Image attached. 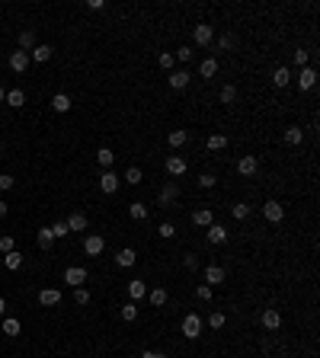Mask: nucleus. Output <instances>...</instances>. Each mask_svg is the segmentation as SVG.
<instances>
[{
	"instance_id": "obj_17",
	"label": "nucleus",
	"mask_w": 320,
	"mask_h": 358,
	"mask_svg": "<svg viewBox=\"0 0 320 358\" xmlns=\"http://www.w3.org/2000/svg\"><path fill=\"white\" fill-rule=\"evenodd\" d=\"M224 275H228V272H224L221 266H208V269H205V285H208V288L224 285Z\"/></svg>"
},
{
	"instance_id": "obj_6",
	"label": "nucleus",
	"mask_w": 320,
	"mask_h": 358,
	"mask_svg": "<svg viewBox=\"0 0 320 358\" xmlns=\"http://www.w3.org/2000/svg\"><path fill=\"white\" fill-rule=\"evenodd\" d=\"M259 323H263V329H269V333H275V329L282 326V313L275 310V307H266V310H263V317H259Z\"/></svg>"
},
{
	"instance_id": "obj_56",
	"label": "nucleus",
	"mask_w": 320,
	"mask_h": 358,
	"mask_svg": "<svg viewBox=\"0 0 320 358\" xmlns=\"http://www.w3.org/2000/svg\"><path fill=\"white\" fill-rule=\"evenodd\" d=\"M4 313H7V301L0 298V317H4Z\"/></svg>"
},
{
	"instance_id": "obj_30",
	"label": "nucleus",
	"mask_w": 320,
	"mask_h": 358,
	"mask_svg": "<svg viewBox=\"0 0 320 358\" xmlns=\"http://www.w3.org/2000/svg\"><path fill=\"white\" fill-rule=\"evenodd\" d=\"M148 301H151V307H163L167 304V288H154L148 294Z\"/></svg>"
},
{
	"instance_id": "obj_5",
	"label": "nucleus",
	"mask_w": 320,
	"mask_h": 358,
	"mask_svg": "<svg viewBox=\"0 0 320 358\" xmlns=\"http://www.w3.org/2000/svg\"><path fill=\"white\" fill-rule=\"evenodd\" d=\"M119 186H122V176H119L116 170H102V176H99V189L106 192V195H112Z\"/></svg>"
},
{
	"instance_id": "obj_51",
	"label": "nucleus",
	"mask_w": 320,
	"mask_h": 358,
	"mask_svg": "<svg viewBox=\"0 0 320 358\" xmlns=\"http://www.w3.org/2000/svg\"><path fill=\"white\" fill-rule=\"evenodd\" d=\"M307 55H310V51L298 48V51H295V64H298V67H307Z\"/></svg>"
},
{
	"instance_id": "obj_41",
	"label": "nucleus",
	"mask_w": 320,
	"mask_h": 358,
	"mask_svg": "<svg viewBox=\"0 0 320 358\" xmlns=\"http://www.w3.org/2000/svg\"><path fill=\"white\" fill-rule=\"evenodd\" d=\"M51 233H55V240H64V237H71V230H67V224H64V221L51 224Z\"/></svg>"
},
{
	"instance_id": "obj_35",
	"label": "nucleus",
	"mask_w": 320,
	"mask_h": 358,
	"mask_svg": "<svg viewBox=\"0 0 320 358\" xmlns=\"http://www.w3.org/2000/svg\"><path fill=\"white\" fill-rule=\"evenodd\" d=\"M218 99L224 102V106H231V102H234V99H237V86H231V83H228V86H221V93H218Z\"/></svg>"
},
{
	"instance_id": "obj_27",
	"label": "nucleus",
	"mask_w": 320,
	"mask_h": 358,
	"mask_svg": "<svg viewBox=\"0 0 320 358\" xmlns=\"http://www.w3.org/2000/svg\"><path fill=\"white\" fill-rule=\"evenodd\" d=\"M128 214H132L135 221H148V205H144V202H132V205H128Z\"/></svg>"
},
{
	"instance_id": "obj_14",
	"label": "nucleus",
	"mask_w": 320,
	"mask_h": 358,
	"mask_svg": "<svg viewBox=\"0 0 320 358\" xmlns=\"http://www.w3.org/2000/svg\"><path fill=\"white\" fill-rule=\"evenodd\" d=\"M298 86H301V90H314V86H317V71H314V67H301Z\"/></svg>"
},
{
	"instance_id": "obj_7",
	"label": "nucleus",
	"mask_w": 320,
	"mask_h": 358,
	"mask_svg": "<svg viewBox=\"0 0 320 358\" xmlns=\"http://www.w3.org/2000/svg\"><path fill=\"white\" fill-rule=\"evenodd\" d=\"M7 64H10V71L23 74L26 67L32 64V61H29V51H20V48H16V51H10V61H7Z\"/></svg>"
},
{
	"instance_id": "obj_29",
	"label": "nucleus",
	"mask_w": 320,
	"mask_h": 358,
	"mask_svg": "<svg viewBox=\"0 0 320 358\" xmlns=\"http://www.w3.org/2000/svg\"><path fill=\"white\" fill-rule=\"evenodd\" d=\"M96 163H99V167H112V163H116V154H112L109 151V147H99V151H96Z\"/></svg>"
},
{
	"instance_id": "obj_22",
	"label": "nucleus",
	"mask_w": 320,
	"mask_h": 358,
	"mask_svg": "<svg viewBox=\"0 0 320 358\" xmlns=\"http://www.w3.org/2000/svg\"><path fill=\"white\" fill-rule=\"evenodd\" d=\"M192 224L195 227H211L215 224V214L208 211V208H198V211H192Z\"/></svg>"
},
{
	"instance_id": "obj_19",
	"label": "nucleus",
	"mask_w": 320,
	"mask_h": 358,
	"mask_svg": "<svg viewBox=\"0 0 320 358\" xmlns=\"http://www.w3.org/2000/svg\"><path fill=\"white\" fill-rule=\"evenodd\" d=\"M228 237H231V233L224 230L221 224H211V227H208V243H211V247H218V243H228Z\"/></svg>"
},
{
	"instance_id": "obj_47",
	"label": "nucleus",
	"mask_w": 320,
	"mask_h": 358,
	"mask_svg": "<svg viewBox=\"0 0 320 358\" xmlns=\"http://www.w3.org/2000/svg\"><path fill=\"white\" fill-rule=\"evenodd\" d=\"M16 186V179L10 176V173H4V176H0V192H10Z\"/></svg>"
},
{
	"instance_id": "obj_12",
	"label": "nucleus",
	"mask_w": 320,
	"mask_h": 358,
	"mask_svg": "<svg viewBox=\"0 0 320 358\" xmlns=\"http://www.w3.org/2000/svg\"><path fill=\"white\" fill-rule=\"evenodd\" d=\"M167 144L173 147V151H179V147H186V144H189V132H186V128H173V132L167 135Z\"/></svg>"
},
{
	"instance_id": "obj_1",
	"label": "nucleus",
	"mask_w": 320,
	"mask_h": 358,
	"mask_svg": "<svg viewBox=\"0 0 320 358\" xmlns=\"http://www.w3.org/2000/svg\"><path fill=\"white\" fill-rule=\"evenodd\" d=\"M176 198H179V186H176L173 179L163 182V189H160V195H157V205H160V208H173Z\"/></svg>"
},
{
	"instance_id": "obj_36",
	"label": "nucleus",
	"mask_w": 320,
	"mask_h": 358,
	"mask_svg": "<svg viewBox=\"0 0 320 358\" xmlns=\"http://www.w3.org/2000/svg\"><path fill=\"white\" fill-rule=\"evenodd\" d=\"M0 329H4L7 336H20V320H16V317H4V326H0Z\"/></svg>"
},
{
	"instance_id": "obj_52",
	"label": "nucleus",
	"mask_w": 320,
	"mask_h": 358,
	"mask_svg": "<svg viewBox=\"0 0 320 358\" xmlns=\"http://www.w3.org/2000/svg\"><path fill=\"white\" fill-rule=\"evenodd\" d=\"M173 58H179V61H192V48H189V45L176 48V55H173Z\"/></svg>"
},
{
	"instance_id": "obj_43",
	"label": "nucleus",
	"mask_w": 320,
	"mask_h": 358,
	"mask_svg": "<svg viewBox=\"0 0 320 358\" xmlns=\"http://www.w3.org/2000/svg\"><path fill=\"white\" fill-rule=\"evenodd\" d=\"M13 250H16L13 237H10V233H4V237H0V253H4V256H7V253H13Z\"/></svg>"
},
{
	"instance_id": "obj_4",
	"label": "nucleus",
	"mask_w": 320,
	"mask_h": 358,
	"mask_svg": "<svg viewBox=\"0 0 320 358\" xmlns=\"http://www.w3.org/2000/svg\"><path fill=\"white\" fill-rule=\"evenodd\" d=\"M86 278H90V272H86L83 266H67V269H64V282L71 285V288H80Z\"/></svg>"
},
{
	"instance_id": "obj_25",
	"label": "nucleus",
	"mask_w": 320,
	"mask_h": 358,
	"mask_svg": "<svg viewBox=\"0 0 320 358\" xmlns=\"http://www.w3.org/2000/svg\"><path fill=\"white\" fill-rule=\"evenodd\" d=\"M198 74H202L205 80H211V77L218 74V58H205L202 64H198Z\"/></svg>"
},
{
	"instance_id": "obj_10",
	"label": "nucleus",
	"mask_w": 320,
	"mask_h": 358,
	"mask_svg": "<svg viewBox=\"0 0 320 358\" xmlns=\"http://www.w3.org/2000/svg\"><path fill=\"white\" fill-rule=\"evenodd\" d=\"M102 250H106V240H102L99 233H90V237L83 240V253H86V256H99Z\"/></svg>"
},
{
	"instance_id": "obj_38",
	"label": "nucleus",
	"mask_w": 320,
	"mask_h": 358,
	"mask_svg": "<svg viewBox=\"0 0 320 358\" xmlns=\"http://www.w3.org/2000/svg\"><path fill=\"white\" fill-rule=\"evenodd\" d=\"M122 320H125V323H135V320H138V304H135V301H128L125 307H122Z\"/></svg>"
},
{
	"instance_id": "obj_53",
	"label": "nucleus",
	"mask_w": 320,
	"mask_h": 358,
	"mask_svg": "<svg viewBox=\"0 0 320 358\" xmlns=\"http://www.w3.org/2000/svg\"><path fill=\"white\" fill-rule=\"evenodd\" d=\"M106 7V0H86V10H102Z\"/></svg>"
},
{
	"instance_id": "obj_11",
	"label": "nucleus",
	"mask_w": 320,
	"mask_h": 358,
	"mask_svg": "<svg viewBox=\"0 0 320 358\" xmlns=\"http://www.w3.org/2000/svg\"><path fill=\"white\" fill-rule=\"evenodd\" d=\"M135 263H138V253H135L132 247H125V250L116 253V266H119V269H132Z\"/></svg>"
},
{
	"instance_id": "obj_48",
	"label": "nucleus",
	"mask_w": 320,
	"mask_h": 358,
	"mask_svg": "<svg viewBox=\"0 0 320 358\" xmlns=\"http://www.w3.org/2000/svg\"><path fill=\"white\" fill-rule=\"evenodd\" d=\"M183 266L189 269V272H195V269H198V256H195V253H186V259H183Z\"/></svg>"
},
{
	"instance_id": "obj_26",
	"label": "nucleus",
	"mask_w": 320,
	"mask_h": 358,
	"mask_svg": "<svg viewBox=\"0 0 320 358\" xmlns=\"http://www.w3.org/2000/svg\"><path fill=\"white\" fill-rule=\"evenodd\" d=\"M51 109H55V112H71V96H67V93H55Z\"/></svg>"
},
{
	"instance_id": "obj_32",
	"label": "nucleus",
	"mask_w": 320,
	"mask_h": 358,
	"mask_svg": "<svg viewBox=\"0 0 320 358\" xmlns=\"http://www.w3.org/2000/svg\"><path fill=\"white\" fill-rule=\"evenodd\" d=\"M4 266L10 269V272H16V269L23 266V253H16V250H13V253H7V256H4Z\"/></svg>"
},
{
	"instance_id": "obj_33",
	"label": "nucleus",
	"mask_w": 320,
	"mask_h": 358,
	"mask_svg": "<svg viewBox=\"0 0 320 358\" xmlns=\"http://www.w3.org/2000/svg\"><path fill=\"white\" fill-rule=\"evenodd\" d=\"M29 48H36V32L26 29V32H20V51H29Z\"/></svg>"
},
{
	"instance_id": "obj_40",
	"label": "nucleus",
	"mask_w": 320,
	"mask_h": 358,
	"mask_svg": "<svg viewBox=\"0 0 320 358\" xmlns=\"http://www.w3.org/2000/svg\"><path fill=\"white\" fill-rule=\"evenodd\" d=\"M224 147H228V138L224 135H211L208 138V151H224Z\"/></svg>"
},
{
	"instance_id": "obj_57",
	"label": "nucleus",
	"mask_w": 320,
	"mask_h": 358,
	"mask_svg": "<svg viewBox=\"0 0 320 358\" xmlns=\"http://www.w3.org/2000/svg\"><path fill=\"white\" fill-rule=\"evenodd\" d=\"M7 99V90H4V86H0V102H4Z\"/></svg>"
},
{
	"instance_id": "obj_3",
	"label": "nucleus",
	"mask_w": 320,
	"mask_h": 358,
	"mask_svg": "<svg viewBox=\"0 0 320 358\" xmlns=\"http://www.w3.org/2000/svg\"><path fill=\"white\" fill-rule=\"evenodd\" d=\"M198 333H202V317H198V313H186L183 317V336L198 339Z\"/></svg>"
},
{
	"instance_id": "obj_28",
	"label": "nucleus",
	"mask_w": 320,
	"mask_h": 358,
	"mask_svg": "<svg viewBox=\"0 0 320 358\" xmlns=\"http://www.w3.org/2000/svg\"><path fill=\"white\" fill-rule=\"evenodd\" d=\"M4 102H7V106H13V109H20L23 102H26V93L23 90H7V99Z\"/></svg>"
},
{
	"instance_id": "obj_16",
	"label": "nucleus",
	"mask_w": 320,
	"mask_h": 358,
	"mask_svg": "<svg viewBox=\"0 0 320 358\" xmlns=\"http://www.w3.org/2000/svg\"><path fill=\"white\" fill-rule=\"evenodd\" d=\"M58 301H61V291H58V288H42V291H39V304H42V307H55Z\"/></svg>"
},
{
	"instance_id": "obj_55",
	"label": "nucleus",
	"mask_w": 320,
	"mask_h": 358,
	"mask_svg": "<svg viewBox=\"0 0 320 358\" xmlns=\"http://www.w3.org/2000/svg\"><path fill=\"white\" fill-rule=\"evenodd\" d=\"M7 211H10V205H7V202H0V217H7Z\"/></svg>"
},
{
	"instance_id": "obj_9",
	"label": "nucleus",
	"mask_w": 320,
	"mask_h": 358,
	"mask_svg": "<svg viewBox=\"0 0 320 358\" xmlns=\"http://www.w3.org/2000/svg\"><path fill=\"white\" fill-rule=\"evenodd\" d=\"M256 170H259V160L253 154H247V157L237 160V173H240V176H256Z\"/></svg>"
},
{
	"instance_id": "obj_34",
	"label": "nucleus",
	"mask_w": 320,
	"mask_h": 358,
	"mask_svg": "<svg viewBox=\"0 0 320 358\" xmlns=\"http://www.w3.org/2000/svg\"><path fill=\"white\" fill-rule=\"evenodd\" d=\"M125 182H128V186H141V182H144V173L138 170V167H128V170H125Z\"/></svg>"
},
{
	"instance_id": "obj_15",
	"label": "nucleus",
	"mask_w": 320,
	"mask_h": 358,
	"mask_svg": "<svg viewBox=\"0 0 320 358\" xmlns=\"http://www.w3.org/2000/svg\"><path fill=\"white\" fill-rule=\"evenodd\" d=\"M128 298H132V301L148 298V285H144V278H132V282H128Z\"/></svg>"
},
{
	"instance_id": "obj_46",
	"label": "nucleus",
	"mask_w": 320,
	"mask_h": 358,
	"mask_svg": "<svg viewBox=\"0 0 320 358\" xmlns=\"http://www.w3.org/2000/svg\"><path fill=\"white\" fill-rule=\"evenodd\" d=\"M208 326H211V329H224V313H221V310H215L211 317H208Z\"/></svg>"
},
{
	"instance_id": "obj_42",
	"label": "nucleus",
	"mask_w": 320,
	"mask_h": 358,
	"mask_svg": "<svg viewBox=\"0 0 320 358\" xmlns=\"http://www.w3.org/2000/svg\"><path fill=\"white\" fill-rule=\"evenodd\" d=\"M157 233H160V237H163V240H170V237H176V227H173L170 221H163V224L157 227Z\"/></svg>"
},
{
	"instance_id": "obj_18",
	"label": "nucleus",
	"mask_w": 320,
	"mask_h": 358,
	"mask_svg": "<svg viewBox=\"0 0 320 358\" xmlns=\"http://www.w3.org/2000/svg\"><path fill=\"white\" fill-rule=\"evenodd\" d=\"M189 80H192V74H189V71H173L170 74V86H173V90H186Z\"/></svg>"
},
{
	"instance_id": "obj_2",
	"label": "nucleus",
	"mask_w": 320,
	"mask_h": 358,
	"mask_svg": "<svg viewBox=\"0 0 320 358\" xmlns=\"http://www.w3.org/2000/svg\"><path fill=\"white\" fill-rule=\"evenodd\" d=\"M192 42H195V45H198V48H205V45H211V42H215V29H211V26H208V23H198V26H195V29H192Z\"/></svg>"
},
{
	"instance_id": "obj_20",
	"label": "nucleus",
	"mask_w": 320,
	"mask_h": 358,
	"mask_svg": "<svg viewBox=\"0 0 320 358\" xmlns=\"http://www.w3.org/2000/svg\"><path fill=\"white\" fill-rule=\"evenodd\" d=\"M64 224H67V230H86V214L83 211H74L71 217H64Z\"/></svg>"
},
{
	"instance_id": "obj_23",
	"label": "nucleus",
	"mask_w": 320,
	"mask_h": 358,
	"mask_svg": "<svg viewBox=\"0 0 320 358\" xmlns=\"http://www.w3.org/2000/svg\"><path fill=\"white\" fill-rule=\"evenodd\" d=\"M301 141H304V132H301V125H288V128H285V144L298 147Z\"/></svg>"
},
{
	"instance_id": "obj_45",
	"label": "nucleus",
	"mask_w": 320,
	"mask_h": 358,
	"mask_svg": "<svg viewBox=\"0 0 320 358\" xmlns=\"http://www.w3.org/2000/svg\"><path fill=\"white\" fill-rule=\"evenodd\" d=\"M157 64L163 67V71H170V67H173V51H160V55H157Z\"/></svg>"
},
{
	"instance_id": "obj_13",
	"label": "nucleus",
	"mask_w": 320,
	"mask_h": 358,
	"mask_svg": "<svg viewBox=\"0 0 320 358\" xmlns=\"http://www.w3.org/2000/svg\"><path fill=\"white\" fill-rule=\"evenodd\" d=\"M163 167H167V173H170V176H183V173H186V160H183L179 154H170Z\"/></svg>"
},
{
	"instance_id": "obj_50",
	"label": "nucleus",
	"mask_w": 320,
	"mask_h": 358,
	"mask_svg": "<svg viewBox=\"0 0 320 358\" xmlns=\"http://www.w3.org/2000/svg\"><path fill=\"white\" fill-rule=\"evenodd\" d=\"M215 182H218V179H215L211 173H202V176H198V186H202V189H211Z\"/></svg>"
},
{
	"instance_id": "obj_8",
	"label": "nucleus",
	"mask_w": 320,
	"mask_h": 358,
	"mask_svg": "<svg viewBox=\"0 0 320 358\" xmlns=\"http://www.w3.org/2000/svg\"><path fill=\"white\" fill-rule=\"evenodd\" d=\"M263 217H266L269 224H279L282 217H285V208H282V205L272 198V202H266V205H263Z\"/></svg>"
},
{
	"instance_id": "obj_31",
	"label": "nucleus",
	"mask_w": 320,
	"mask_h": 358,
	"mask_svg": "<svg viewBox=\"0 0 320 358\" xmlns=\"http://www.w3.org/2000/svg\"><path fill=\"white\" fill-rule=\"evenodd\" d=\"M36 240H39V247H42V250H48L51 243H55V233H51V227H42V230L36 233Z\"/></svg>"
},
{
	"instance_id": "obj_44",
	"label": "nucleus",
	"mask_w": 320,
	"mask_h": 358,
	"mask_svg": "<svg viewBox=\"0 0 320 358\" xmlns=\"http://www.w3.org/2000/svg\"><path fill=\"white\" fill-rule=\"evenodd\" d=\"M74 304H90V291L80 285V288H74Z\"/></svg>"
},
{
	"instance_id": "obj_49",
	"label": "nucleus",
	"mask_w": 320,
	"mask_h": 358,
	"mask_svg": "<svg viewBox=\"0 0 320 358\" xmlns=\"http://www.w3.org/2000/svg\"><path fill=\"white\" fill-rule=\"evenodd\" d=\"M195 298H198V301H211V288H208V285H198V288H195Z\"/></svg>"
},
{
	"instance_id": "obj_24",
	"label": "nucleus",
	"mask_w": 320,
	"mask_h": 358,
	"mask_svg": "<svg viewBox=\"0 0 320 358\" xmlns=\"http://www.w3.org/2000/svg\"><path fill=\"white\" fill-rule=\"evenodd\" d=\"M288 83H291V71H288V67H275V71H272V86L282 90V86H288Z\"/></svg>"
},
{
	"instance_id": "obj_21",
	"label": "nucleus",
	"mask_w": 320,
	"mask_h": 358,
	"mask_svg": "<svg viewBox=\"0 0 320 358\" xmlns=\"http://www.w3.org/2000/svg\"><path fill=\"white\" fill-rule=\"evenodd\" d=\"M55 55V51H51V45H36L29 51V61H36V64H45V61Z\"/></svg>"
},
{
	"instance_id": "obj_37",
	"label": "nucleus",
	"mask_w": 320,
	"mask_h": 358,
	"mask_svg": "<svg viewBox=\"0 0 320 358\" xmlns=\"http://www.w3.org/2000/svg\"><path fill=\"white\" fill-rule=\"evenodd\" d=\"M231 214H234L237 221H247V217H250V205H247V202H237V205H231Z\"/></svg>"
},
{
	"instance_id": "obj_39",
	"label": "nucleus",
	"mask_w": 320,
	"mask_h": 358,
	"mask_svg": "<svg viewBox=\"0 0 320 358\" xmlns=\"http://www.w3.org/2000/svg\"><path fill=\"white\" fill-rule=\"evenodd\" d=\"M218 48H221V51H234V48H237V39L231 36V32H224V36L218 39Z\"/></svg>"
},
{
	"instance_id": "obj_54",
	"label": "nucleus",
	"mask_w": 320,
	"mask_h": 358,
	"mask_svg": "<svg viewBox=\"0 0 320 358\" xmlns=\"http://www.w3.org/2000/svg\"><path fill=\"white\" fill-rule=\"evenodd\" d=\"M141 358H167V355H163V352H151V348H148V352H144Z\"/></svg>"
}]
</instances>
